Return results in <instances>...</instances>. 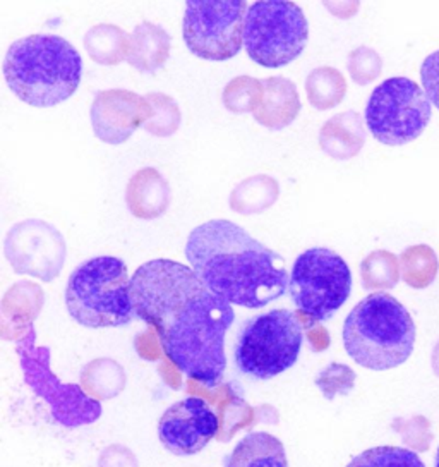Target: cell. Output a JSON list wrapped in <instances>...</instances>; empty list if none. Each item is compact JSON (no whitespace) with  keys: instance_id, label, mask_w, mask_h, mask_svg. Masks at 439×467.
Listing matches in <instances>:
<instances>
[{"instance_id":"1","label":"cell","mask_w":439,"mask_h":467,"mask_svg":"<svg viewBox=\"0 0 439 467\" xmlns=\"http://www.w3.org/2000/svg\"><path fill=\"white\" fill-rule=\"evenodd\" d=\"M136 315L153 327L170 363L189 379L215 387L227 369L225 336L234 307L182 263L151 260L131 277Z\"/></svg>"},{"instance_id":"2","label":"cell","mask_w":439,"mask_h":467,"mask_svg":"<svg viewBox=\"0 0 439 467\" xmlns=\"http://www.w3.org/2000/svg\"><path fill=\"white\" fill-rule=\"evenodd\" d=\"M186 256L206 285L235 306L260 309L289 291L283 256L230 220H209L189 234Z\"/></svg>"},{"instance_id":"3","label":"cell","mask_w":439,"mask_h":467,"mask_svg":"<svg viewBox=\"0 0 439 467\" xmlns=\"http://www.w3.org/2000/svg\"><path fill=\"white\" fill-rule=\"evenodd\" d=\"M83 58L57 35H30L9 47L4 78L21 102L48 109L71 99L81 83Z\"/></svg>"},{"instance_id":"4","label":"cell","mask_w":439,"mask_h":467,"mask_svg":"<svg viewBox=\"0 0 439 467\" xmlns=\"http://www.w3.org/2000/svg\"><path fill=\"white\" fill-rule=\"evenodd\" d=\"M415 344L409 311L386 292L367 296L343 323V346L357 365L386 371L403 365Z\"/></svg>"},{"instance_id":"5","label":"cell","mask_w":439,"mask_h":467,"mask_svg":"<svg viewBox=\"0 0 439 467\" xmlns=\"http://www.w3.org/2000/svg\"><path fill=\"white\" fill-rule=\"evenodd\" d=\"M66 306L88 328H116L134 318L131 277L126 263L98 256L79 265L66 285Z\"/></svg>"},{"instance_id":"6","label":"cell","mask_w":439,"mask_h":467,"mask_svg":"<svg viewBox=\"0 0 439 467\" xmlns=\"http://www.w3.org/2000/svg\"><path fill=\"white\" fill-rule=\"evenodd\" d=\"M304 344V327L291 309H273L244 323L235 365L256 379H271L295 365Z\"/></svg>"},{"instance_id":"7","label":"cell","mask_w":439,"mask_h":467,"mask_svg":"<svg viewBox=\"0 0 439 467\" xmlns=\"http://www.w3.org/2000/svg\"><path fill=\"white\" fill-rule=\"evenodd\" d=\"M308 40V17L297 4L261 0L250 5L244 45L256 64L283 67L304 52Z\"/></svg>"},{"instance_id":"8","label":"cell","mask_w":439,"mask_h":467,"mask_svg":"<svg viewBox=\"0 0 439 467\" xmlns=\"http://www.w3.org/2000/svg\"><path fill=\"white\" fill-rule=\"evenodd\" d=\"M289 291L309 320H330L351 296V268L333 249H308L293 263Z\"/></svg>"},{"instance_id":"9","label":"cell","mask_w":439,"mask_h":467,"mask_svg":"<svg viewBox=\"0 0 439 467\" xmlns=\"http://www.w3.org/2000/svg\"><path fill=\"white\" fill-rule=\"evenodd\" d=\"M36 334L30 323L17 340V356L26 385L45 400L50 414L66 428L95 423L102 416V404L89 397L76 383H62L50 369V349L36 346Z\"/></svg>"},{"instance_id":"10","label":"cell","mask_w":439,"mask_h":467,"mask_svg":"<svg viewBox=\"0 0 439 467\" xmlns=\"http://www.w3.org/2000/svg\"><path fill=\"white\" fill-rule=\"evenodd\" d=\"M431 119V100L409 78H390L376 88L366 107L367 128L383 145L417 140Z\"/></svg>"},{"instance_id":"11","label":"cell","mask_w":439,"mask_h":467,"mask_svg":"<svg viewBox=\"0 0 439 467\" xmlns=\"http://www.w3.org/2000/svg\"><path fill=\"white\" fill-rule=\"evenodd\" d=\"M248 4L242 0H190L184 15V42L205 60H229L244 45Z\"/></svg>"},{"instance_id":"12","label":"cell","mask_w":439,"mask_h":467,"mask_svg":"<svg viewBox=\"0 0 439 467\" xmlns=\"http://www.w3.org/2000/svg\"><path fill=\"white\" fill-rule=\"evenodd\" d=\"M5 258L15 274L42 278H57L67 256V244L59 229L45 220H23L13 225L4 241Z\"/></svg>"},{"instance_id":"13","label":"cell","mask_w":439,"mask_h":467,"mask_svg":"<svg viewBox=\"0 0 439 467\" xmlns=\"http://www.w3.org/2000/svg\"><path fill=\"white\" fill-rule=\"evenodd\" d=\"M219 433V418L203 399L188 397L163 412L158 438L168 452L179 457L196 455Z\"/></svg>"},{"instance_id":"14","label":"cell","mask_w":439,"mask_h":467,"mask_svg":"<svg viewBox=\"0 0 439 467\" xmlns=\"http://www.w3.org/2000/svg\"><path fill=\"white\" fill-rule=\"evenodd\" d=\"M91 126L95 136L107 145H122L138 128H143L151 107L147 97L129 89H103L91 103Z\"/></svg>"},{"instance_id":"15","label":"cell","mask_w":439,"mask_h":467,"mask_svg":"<svg viewBox=\"0 0 439 467\" xmlns=\"http://www.w3.org/2000/svg\"><path fill=\"white\" fill-rule=\"evenodd\" d=\"M170 202V184L153 167H145L138 171L128 182L126 204L136 219H158L168 210Z\"/></svg>"},{"instance_id":"16","label":"cell","mask_w":439,"mask_h":467,"mask_svg":"<svg viewBox=\"0 0 439 467\" xmlns=\"http://www.w3.org/2000/svg\"><path fill=\"white\" fill-rule=\"evenodd\" d=\"M263 102L252 116L261 126L273 131L289 128L302 109L297 87L291 79L275 76L263 79Z\"/></svg>"},{"instance_id":"17","label":"cell","mask_w":439,"mask_h":467,"mask_svg":"<svg viewBox=\"0 0 439 467\" xmlns=\"http://www.w3.org/2000/svg\"><path fill=\"white\" fill-rule=\"evenodd\" d=\"M366 143L364 120L359 112L347 110L324 122L320 131L322 151L337 161H349L361 153Z\"/></svg>"},{"instance_id":"18","label":"cell","mask_w":439,"mask_h":467,"mask_svg":"<svg viewBox=\"0 0 439 467\" xmlns=\"http://www.w3.org/2000/svg\"><path fill=\"white\" fill-rule=\"evenodd\" d=\"M172 36L160 25L143 21L131 33L128 62L141 73H157L170 57Z\"/></svg>"},{"instance_id":"19","label":"cell","mask_w":439,"mask_h":467,"mask_svg":"<svg viewBox=\"0 0 439 467\" xmlns=\"http://www.w3.org/2000/svg\"><path fill=\"white\" fill-rule=\"evenodd\" d=\"M225 467H289V461L279 438L254 431L237 443L225 459Z\"/></svg>"},{"instance_id":"20","label":"cell","mask_w":439,"mask_h":467,"mask_svg":"<svg viewBox=\"0 0 439 467\" xmlns=\"http://www.w3.org/2000/svg\"><path fill=\"white\" fill-rule=\"evenodd\" d=\"M279 196L277 179L266 174L252 175L240 181L230 192V208L240 215H256L277 203Z\"/></svg>"},{"instance_id":"21","label":"cell","mask_w":439,"mask_h":467,"mask_svg":"<svg viewBox=\"0 0 439 467\" xmlns=\"http://www.w3.org/2000/svg\"><path fill=\"white\" fill-rule=\"evenodd\" d=\"M131 35L116 25H97L85 35V48L89 57L103 66H117L128 60Z\"/></svg>"},{"instance_id":"22","label":"cell","mask_w":439,"mask_h":467,"mask_svg":"<svg viewBox=\"0 0 439 467\" xmlns=\"http://www.w3.org/2000/svg\"><path fill=\"white\" fill-rule=\"evenodd\" d=\"M306 93L309 103L316 110H330L345 99L347 81L343 74L335 67H318L309 73L306 79Z\"/></svg>"},{"instance_id":"23","label":"cell","mask_w":439,"mask_h":467,"mask_svg":"<svg viewBox=\"0 0 439 467\" xmlns=\"http://www.w3.org/2000/svg\"><path fill=\"white\" fill-rule=\"evenodd\" d=\"M402 277L413 289L429 287L438 275L439 262L434 249L417 244L405 249L400 256Z\"/></svg>"},{"instance_id":"24","label":"cell","mask_w":439,"mask_h":467,"mask_svg":"<svg viewBox=\"0 0 439 467\" xmlns=\"http://www.w3.org/2000/svg\"><path fill=\"white\" fill-rule=\"evenodd\" d=\"M361 275L367 291L392 289L400 280V262L390 251H373L361 265Z\"/></svg>"},{"instance_id":"25","label":"cell","mask_w":439,"mask_h":467,"mask_svg":"<svg viewBox=\"0 0 439 467\" xmlns=\"http://www.w3.org/2000/svg\"><path fill=\"white\" fill-rule=\"evenodd\" d=\"M263 81L250 76H239L225 87L221 100L232 114H254L263 102Z\"/></svg>"},{"instance_id":"26","label":"cell","mask_w":439,"mask_h":467,"mask_svg":"<svg viewBox=\"0 0 439 467\" xmlns=\"http://www.w3.org/2000/svg\"><path fill=\"white\" fill-rule=\"evenodd\" d=\"M147 100L151 107V116L145 122L143 130L157 138H168L176 134L182 120L176 100L165 93H148Z\"/></svg>"},{"instance_id":"27","label":"cell","mask_w":439,"mask_h":467,"mask_svg":"<svg viewBox=\"0 0 439 467\" xmlns=\"http://www.w3.org/2000/svg\"><path fill=\"white\" fill-rule=\"evenodd\" d=\"M347 467H425V464L412 451L384 445L359 453Z\"/></svg>"},{"instance_id":"28","label":"cell","mask_w":439,"mask_h":467,"mask_svg":"<svg viewBox=\"0 0 439 467\" xmlns=\"http://www.w3.org/2000/svg\"><path fill=\"white\" fill-rule=\"evenodd\" d=\"M347 67H349L352 79L357 85L366 87L374 79H378L381 69H383V58L380 57V54L376 50L362 45V47H357L355 50H352Z\"/></svg>"},{"instance_id":"29","label":"cell","mask_w":439,"mask_h":467,"mask_svg":"<svg viewBox=\"0 0 439 467\" xmlns=\"http://www.w3.org/2000/svg\"><path fill=\"white\" fill-rule=\"evenodd\" d=\"M353 381H355V373L352 371L351 368L345 365H337V363L322 369V375L316 379V383L320 385V389L328 399H333L337 394L351 392Z\"/></svg>"},{"instance_id":"30","label":"cell","mask_w":439,"mask_h":467,"mask_svg":"<svg viewBox=\"0 0 439 467\" xmlns=\"http://www.w3.org/2000/svg\"><path fill=\"white\" fill-rule=\"evenodd\" d=\"M421 78L429 100L439 109V50L425 58L421 69Z\"/></svg>"},{"instance_id":"31","label":"cell","mask_w":439,"mask_h":467,"mask_svg":"<svg viewBox=\"0 0 439 467\" xmlns=\"http://www.w3.org/2000/svg\"><path fill=\"white\" fill-rule=\"evenodd\" d=\"M433 369H434V373L439 377V342L436 344L434 350H433Z\"/></svg>"},{"instance_id":"32","label":"cell","mask_w":439,"mask_h":467,"mask_svg":"<svg viewBox=\"0 0 439 467\" xmlns=\"http://www.w3.org/2000/svg\"><path fill=\"white\" fill-rule=\"evenodd\" d=\"M436 467H439V449L438 453H436Z\"/></svg>"}]
</instances>
